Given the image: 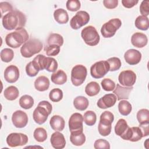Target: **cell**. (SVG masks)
<instances>
[{
  "instance_id": "15",
  "label": "cell",
  "mask_w": 149,
  "mask_h": 149,
  "mask_svg": "<svg viewBox=\"0 0 149 149\" xmlns=\"http://www.w3.org/2000/svg\"><path fill=\"white\" fill-rule=\"evenodd\" d=\"M125 61L130 65H134L139 63L141 59V52L135 49H128L124 54Z\"/></svg>"
},
{
  "instance_id": "6",
  "label": "cell",
  "mask_w": 149,
  "mask_h": 149,
  "mask_svg": "<svg viewBox=\"0 0 149 149\" xmlns=\"http://www.w3.org/2000/svg\"><path fill=\"white\" fill-rule=\"evenodd\" d=\"M122 25L121 20L118 18H113L104 23L101 29V33L104 38L113 37L116 31Z\"/></svg>"
},
{
  "instance_id": "14",
  "label": "cell",
  "mask_w": 149,
  "mask_h": 149,
  "mask_svg": "<svg viewBox=\"0 0 149 149\" xmlns=\"http://www.w3.org/2000/svg\"><path fill=\"white\" fill-rule=\"evenodd\" d=\"M116 100L117 98L114 94H107L98 100L97 105L101 109H107L113 107Z\"/></svg>"
},
{
  "instance_id": "11",
  "label": "cell",
  "mask_w": 149,
  "mask_h": 149,
  "mask_svg": "<svg viewBox=\"0 0 149 149\" xmlns=\"http://www.w3.org/2000/svg\"><path fill=\"white\" fill-rule=\"evenodd\" d=\"M118 80L119 83L123 86L132 87L135 84L136 74L131 70H123L119 74Z\"/></svg>"
},
{
  "instance_id": "37",
  "label": "cell",
  "mask_w": 149,
  "mask_h": 149,
  "mask_svg": "<svg viewBox=\"0 0 149 149\" xmlns=\"http://www.w3.org/2000/svg\"><path fill=\"white\" fill-rule=\"evenodd\" d=\"M0 56L2 61L8 63L13 59L14 56V52L12 49L6 48L1 50Z\"/></svg>"
},
{
  "instance_id": "5",
  "label": "cell",
  "mask_w": 149,
  "mask_h": 149,
  "mask_svg": "<svg viewBox=\"0 0 149 149\" xmlns=\"http://www.w3.org/2000/svg\"><path fill=\"white\" fill-rule=\"evenodd\" d=\"M81 36L84 42L90 46L97 45L100 40L98 31L96 29L92 26L85 27L81 30Z\"/></svg>"
},
{
  "instance_id": "39",
  "label": "cell",
  "mask_w": 149,
  "mask_h": 149,
  "mask_svg": "<svg viewBox=\"0 0 149 149\" xmlns=\"http://www.w3.org/2000/svg\"><path fill=\"white\" fill-rule=\"evenodd\" d=\"M109 66V71L114 72L120 69L122 63L119 58L112 57L107 61Z\"/></svg>"
},
{
  "instance_id": "48",
  "label": "cell",
  "mask_w": 149,
  "mask_h": 149,
  "mask_svg": "<svg viewBox=\"0 0 149 149\" xmlns=\"http://www.w3.org/2000/svg\"><path fill=\"white\" fill-rule=\"evenodd\" d=\"M140 12L141 15L147 16L149 15V1H143L140 6Z\"/></svg>"
},
{
  "instance_id": "34",
  "label": "cell",
  "mask_w": 149,
  "mask_h": 149,
  "mask_svg": "<svg viewBox=\"0 0 149 149\" xmlns=\"http://www.w3.org/2000/svg\"><path fill=\"white\" fill-rule=\"evenodd\" d=\"M97 120L95 113L93 111H86L83 115V121L88 126H93Z\"/></svg>"
},
{
  "instance_id": "42",
  "label": "cell",
  "mask_w": 149,
  "mask_h": 149,
  "mask_svg": "<svg viewBox=\"0 0 149 149\" xmlns=\"http://www.w3.org/2000/svg\"><path fill=\"white\" fill-rule=\"evenodd\" d=\"M60 48L61 47L58 45H49L46 46L45 48V51L47 56H56L59 53Z\"/></svg>"
},
{
  "instance_id": "2",
  "label": "cell",
  "mask_w": 149,
  "mask_h": 149,
  "mask_svg": "<svg viewBox=\"0 0 149 149\" xmlns=\"http://www.w3.org/2000/svg\"><path fill=\"white\" fill-rule=\"evenodd\" d=\"M29 34L24 28L16 30L8 34L5 37V42L9 47L17 48L28 41Z\"/></svg>"
},
{
  "instance_id": "28",
  "label": "cell",
  "mask_w": 149,
  "mask_h": 149,
  "mask_svg": "<svg viewBox=\"0 0 149 149\" xmlns=\"http://www.w3.org/2000/svg\"><path fill=\"white\" fill-rule=\"evenodd\" d=\"M100 91L99 84L95 81H91L88 83L85 87V93L90 97L97 95Z\"/></svg>"
},
{
  "instance_id": "43",
  "label": "cell",
  "mask_w": 149,
  "mask_h": 149,
  "mask_svg": "<svg viewBox=\"0 0 149 149\" xmlns=\"http://www.w3.org/2000/svg\"><path fill=\"white\" fill-rule=\"evenodd\" d=\"M66 8L72 12L77 11L81 6L80 2L78 0H68L66 2Z\"/></svg>"
},
{
  "instance_id": "12",
  "label": "cell",
  "mask_w": 149,
  "mask_h": 149,
  "mask_svg": "<svg viewBox=\"0 0 149 149\" xmlns=\"http://www.w3.org/2000/svg\"><path fill=\"white\" fill-rule=\"evenodd\" d=\"M12 121L16 127H24L28 123L27 115L22 110L16 111L12 114Z\"/></svg>"
},
{
  "instance_id": "16",
  "label": "cell",
  "mask_w": 149,
  "mask_h": 149,
  "mask_svg": "<svg viewBox=\"0 0 149 149\" xmlns=\"http://www.w3.org/2000/svg\"><path fill=\"white\" fill-rule=\"evenodd\" d=\"M19 70L17 66L11 65L5 69L4 72V78L7 82L13 83L19 79Z\"/></svg>"
},
{
  "instance_id": "46",
  "label": "cell",
  "mask_w": 149,
  "mask_h": 149,
  "mask_svg": "<svg viewBox=\"0 0 149 149\" xmlns=\"http://www.w3.org/2000/svg\"><path fill=\"white\" fill-rule=\"evenodd\" d=\"M94 147L95 149H102V148L109 149L110 144L107 140L105 139H100L95 140L94 144Z\"/></svg>"
},
{
  "instance_id": "31",
  "label": "cell",
  "mask_w": 149,
  "mask_h": 149,
  "mask_svg": "<svg viewBox=\"0 0 149 149\" xmlns=\"http://www.w3.org/2000/svg\"><path fill=\"white\" fill-rule=\"evenodd\" d=\"M34 102V99L29 95H22L19 99V105L20 107L25 109H29L32 108Z\"/></svg>"
},
{
  "instance_id": "29",
  "label": "cell",
  "mask_w": 149,
  "mask_h": 149,
  "mask_svg": "<svg viewBox=\"0 0 149 149\" xmlns=\"http://www.w3.org/2000/svg\"><path fill=\"white\" fill-rule=\"evenodd\" d=\"M135 26L138 29L141 30H147L149 27L148 18L147 16L140 15L135 20Z\"/></svg>"
},
{
  "instance_id": "22",
  "label": "cell",
  "mask_w": 149,
  "mask_h": 149,
  "mask_svg": "<svg viewBox=\"0 0 149 149\" xmlns=\"http://www.w3.org/2000/svg\"><path fill=\"white\" fill-rule=\"evenodd\" d=\"M51 127L55 131H62L65 126L64 119L59 115H54L49 120Z\"/></svg>"
},
{
  "instance_id": "32",
  "label": "cell",
  "mask_w": 149,
  "mask_h": 149,
  "mask_svg": "<svg viewBox=\"0 0 149 149\" xmlns=\"http://www.w3.org/2000/svg\"><path fill=\"white\" fill-rule=\"evenodd\" d=\"M118 109L121 115L127 116L130 113L132 109V107L129 101L123 100H121L118 104Z\"/></svg>"
},
{
  "instance_id": "41",
  "label": "cell",
  "mask_w": 149,
  "mask_h": 149,
  "mask_svg": "<svg viewBox=\"0 0 149 149\" xmlns=\"http://www.w3.org/2000/svg\"><path fill=\"white\" fill-rule=\"evenodd\" d=\"M102 88L107 91H113L116 86L115 82L110 79L105 78L101 81V83Z\"/></svg>"
},
{
  "instance_id": "26",
  "label": "cell",
  "mask_w": 149,
  "mask_h": 149,
  "mask_svg": "<svg viewBox=\"0 0 149 149\" xmlns=\"http://www.w3.org/2000/svg\"><path fill=\"white\" fill-rule=\"evenodd\" d=\"M89 102L87 98L83 96H77L73 100V105L79 111H84L88 107Z\"/></svg>"
},
{
  "instance_id": "19",
  "label": "cell",
  "mask_w": 149,
  "mask_h": 149,
  "mask_svg": "<svg viewBox=\"0 0 149 149\" xmlns=\"http://www.w3.org/2000/svg\"><path fill=\"white\" fill-rule=\"evenodd\" d=\"M50 141L52 146L56 149L63 148L66 145L65 137L63 134L59 131H56L52 134Z\"/></svg>"
},
{
  "instance_id": "52",
  "label": "cell",
  "mask_w": 149,
  "mask_h": 149,
  "mask_svg": "<svg viewBox=\"0 0 149 149\" xmlns=\"http://www.w3.org/2000/svg\"><path fill=\"white\" fill-rule=\"evenodd\" d=\"M148 125H149V123H142L139 125V127H140V128L141 129L143 132V137L147 136L149 135V126Z\"/></svg>"
},
{
  "instance_id": "27",
  "label": "cell",
  "mask_w": 149,
  "mask_h": 149,
  "mask_svg": "<svg viewBox=\"0 0 149 149\" xmlns=\"http://www.w3.org/2000/svg\"><path fill=\"white\" fill-rule=\"evenodd\" d=\"M3 95L5 98L8 100L13 101L16 100L19 97V91L16 87L10 86L5 88Z\"/></svg>"
},
{
  "instance_id": "3",
  "label": "cell",
  "mask_w": 149,
  "mask_h": 149,
  "mask_svg": "<svg viewBox=\"0 0 149 149\" xmlns=\"http://www.w3.org/2000/svg\"><path fill=\"white\" fill-rule=\"evenodd\" d=\"M52 110V105L47 101H40L33 113V118L38 125L44 123Z\"/></svg>"
},
{
  "instance_id": "40",
  "label": "cell",
  "mask_w": 149,
  "mask_h": 149,
  "mask_svg": "<svg viewBox=\"0 0 149 149\" xmlns=\"http://www.w3.org/2000/svg\"><path fill=\"white\" fill-rule=\"evenodd\" d=\"M49 97V99L53 102H59L63 98V92L60 88H54L50 91Z\"/></svg>"
},
{
  "instance_id": "23",
  "label": "cell",
  "mask_w": 149,
  "mask_h": 149,
  "mask_svg": "<svg viewBox=\"0 0 149 149\" xmlns=\"http://www.w3.org/2000/svg\"><path fill=\"white\" fill-rule=\"evenodd\" d=\"M35 88L39 91H44L48 89L49 87V80L45 76L38 77L34 81Z\"/></svg>"
},
{
  "instance_id": "9",
  "label": "cell",
  "mask_w": 149,
  "mask_h": 149,
  "mask_svg": "<svg viewBox=\"0 0 149 149\" xmlns=\"http://www.w3.org/2000/svg\"><path fill=\"white\" fill-rule=\"evenodd\" d=\"M89 20V14L86 11L80 10L77 12L76 15L71 19L70 21V26L72 29L74 30H77L87 24Z\"/></svg>"
},
{
  "instance_id": "10",
  "label": "cell",
  "mask_w": 149,
  "mask_h": 149,
  "mask_svg": "<svg viewBox=\"0 0 149 149\" xmlns=\"http://www.w3.org/2000/svg\"><path fill=\"white\" fill-rule=\"evenodd\" d=\"M28 142V137L22 133H12L6 137V143L10 147L22 146Z\"/></svg>"
},
{
  "instance_id": "13",
  "label": "cell",
  "mask_w": 149,
  "mask_h": 149,
  "mask_svg": "<svg viewBox=\"0 0 149 149\" xmlns=\"http://www.w3.org/2000/svg\"><path fill=\"white\" fill-rule=\"evenodd\" d=\"M83 116L81 114L76 112L73 113L69 119L70 132L83 130Z\"/></svg>"
},
{
  "instance_id": "51",
  "label": "cell",
  "mask_w": 149,
  "mask_h": 149,
  "mask_svg": "<svg viewBox=\"0 0 149 149\" xmlns=\"http://www.w3.org/2000/svg\"><path fill=\"white\" fill-rule=\"evenodd\" d=\"M122 3L123 6L126 8H131L137 4L139 1L137 0H122Z\"/></svg>"
},
{
  "instance_id": "1",
  "label": "cell",
  "mask_w": 149,
  "mask_h": 149,
  "mask_svg": "<svg viewBox=\"0 0 149 149\" xmlns=\"http://www.w3.org/2000/svg\"><path fill=\"white\" fill-rule=\"evenodd\" d=\"M2 22L5 29L16 30L24 28L26 23V17L22 12L18 10H13L2 17Z\"/></svg>"
},
{
  "instance_id": "20",
  "label": "cell",
  "mask_w": 149,
  "mask_h": 149,
  "mask_svg": "<svg viewBox=\"0 0 149 149\" xmlns=\"http://www.w3.org/2000/svg\"><path fill=\"white\" fill-rule=\"evenodd\" d=\"M131 42L133 46L137 48H143L147 44L148 38L144 33L137 32L132 35Z\"/></svg>"
},
{
  "instance_id": "18",
  "label": "cell",
  "mask_w": 149,
  "mask_h": 149,
  "mask_svg": "<svg viewBox=\"0 0 149 149\" xmlns=\"http://www.w3.org/2000/svg\"><path fill=\"white\" fill-rule=\"evenodd\" d=\"M130 128L126 120L124 119H119L115 125V133L116 135L120 136L123 140H125Z\"/></svg>"
},
{
  "instance_id": "35",
  "label": "cell",
  "mask_w": 149,
  "mask_h": 149,
  "mask_svg": "<svg viewBox=\"0 0 149 149\" xmlns=\"http://www.w3.org/2000/svg\"><path fill=\"white\" fill-rule=\"evenodd\" d=\"M33 136L38 142H44L47 139V133L45 129L42 127H37L33 133Z\"/></svg>"
},
{
  "instance_id": "33",
  "label": "cell",
  "mask_w": 149,
  "mask_h": 149,
  "mask_svg": "<svg viewBox=\"0 0 149 149\" xmlns=\"http://www.w3.org/2000/svg\"><path fill=\"white\" fill-rule=\"evenodd\" d=\"M63 44V37L57 33H51L48 37L47 44L48 45L55 44L61 47Z\"/></svg>"
},
{
  "instance_id": "8",
  "label": "cell",
  "mask_w": 149,
  "mask_h": 149,
  "mask_svg": "<svg viewBox=\"0 0 149 149\" xmlns=\"http://www.w3.org/2000/svg\"><path fill=\"white\" fill-rule=\"evenodd\" d=\"M109 71V66L107 61H100L94 63L90 68V74L93 78L100 79Z\"/></svg>"
},
{
  "instance_id": "38",
  "label": "cell",
  "mask_w": 149,
  "mask_h": 149,
  "mask_svg": "<svg viewBox=\"0 0 149 149\" xmlns=\"http://www.w3.org/2000/svg\"><path fill=\"white\" fill-rule=\"evenodd\" d=\"M137 119L140 124L149 123V111L147 109H140L137 113Z\"/></svg>"
},
{
  "instance_id": "17",
  "label": "cell",
  "mask_w": 149,
  "mask_h": 149,
  "mask_svg": "<svg viewBox=\"0 0 149 149\" xmlns=\"http://www.w3.org/2000/svg\"><path fill=\"white\" fill-rule=\"evenodd\" d=\"M133 87L122 86L119 84H116L115 89L113 90V93L116 95L117 100L120 101L123 99H129L130 93L133 90Z\"/></svg>"
},
{
  "instance_id": "7",
  "label": "cell",
  "mask_w": 149,
  "mask_h": 149,
  "mask_svg": "<svg viewBox=\"0 0 149 149\" xmlns=\"http://www.w3.org/2000/svg\"><path fill=\"white\" fill-rule=\"evenodd\" d=\"M87 74L86 68L82 65H76L71 71V81L75 86H80L85 81Z\"/></svg>"
},
{
  "instance_id": "24",
  "label": "cell",
  "mask_w": 149,
  "mask_h": 149,
  "mask_svg": "<svg viewBox=\"0 0 149 149\" xmlns=\"http://www.w3.org/2000/svg\"><path fill=\"white\" fill-rule=\"evenodd\" d=\"M67 75L62 70H58L51 74V79L52 83L58 85L65 84L67 81Z\"/></svg>"
},
{
  "instance_id": "30",
  "label": "cell",
  "mask_w": 149,
  "mask_h": 149,
  "mask_svg": "<svg viewBox=\"0 0 149 149\" xmlns=\"http://www.w3.org/2000/svg\"><path fill=\"white\" fill-rule=\"evenodd\" d=\"M113 120H114L113 114L110 111H106L103 112L100 115L99 123L103 125L111 126Z\"/></svg>"
},
{
  "instance_id": "4",
  "label": "cell",
  "mask_w": 149,
  "mask_h": 149,
  "mask_svg": "<svg viewBox=\"0 0 149 149\" xmlns=\"http://www.w3.org/2000/svg\"><path fill=\"white\" fill-rule=\"evenodd\" d=\"M43 44L41 41L32 38L23 44L20 48V53L24 58H30L40 52L42 49Z\"/></svg>"
},
{
  "instance_id": "45",
  "label": "cell",
  "mask_w": 149,
  "mask_h": 149,
  "mask_svg": "<svg viewBox=\"0 0 149 149\" xmlns=\"http://www.w3.org/2000/svg\"><path fill=\"white\" fill-rule=\"evenodd\" d=\"M39 70H38L36 67L34 65L32 61L30 62L27 64L26 66V72L27 74L30 77H34L36 76L39 72Z\"/></svg>"
},
{
  "instance_id": "50",
  "label": "cell",
  "mask_w": 149,
  "mask_h": 149,
  "mask_svg": "<svg viewBox=\"0 0 149 149\" xmlns=\"http://www.w3.org/2000/svg\"><path fill=\"white\" fill-rule=\"evenodd\" d=\"M103 4L107 9H114L118 5V0H104Z\"/></svg>"
},
{
  "instance_id": "21",
  "label": "cell",
  "mask_w": 149,
  "mask_h": 149,
  "mask_svg": "<svg viewBox=\"0 0 149 149\" xmlns=\"http://www.w3.org/2000/svg\"><path fill=\"white\" fill-rule=\"evenodd\" d=\"M70 140L74 146H80L83 145L86 141V136L83 133V130L71 132Z\"/></svg>"
},
{
  "instance_id": "25",
  "label": "cell",
  "mask_w": 149,
  "mask_h": 149,
  "mask_svg": "<svg viewBox=\"0 0 149 149\" xmlns=\"http://www.w3.org/2000/svg\"><path fill=\"white\" fill-rule=\"evenodd\" d=\"M54 17L56 22L59 24H66L69 21L68 13L63 9L59 8L56 9L54 12Z\"/></svg>"
},
{
  "instance_id": "36",
  "label": "cell",
  "mask_w": 149,
  "mask_h": 149,
  "mask_svg": "<svg viewBox=\"0 0 149 149\" xmlns=\"http://www.w3.org/2000/svg\"><path fill=\"white\" fill-rule=\"evenodd\" d=\"M142 137H143V134L140 127L135 126V127H131L130 138L129 140V141H131L133 142L141 140Z\"/></svg>"
},
{
  "instance_id": "44",
  "label": "cell",
  "mask_w": 149,
  "mask_h": 149,
  "mask_svg": "<svg viewBox=\"0 0 149 149\" xmlns=\"http://www.w3.org/2000/svg\"><path fill=\"white\" fill-rule=\"evenodd\" d=\"M58 68V62L55 59L52 57H48L45 70L49 72H55Z\"/></svg>"
},
{
  "instance_id": "49",
  "label": "cell",
  "mask_w": 149,
  "mask_h": 149,
  "mask_svg": "<svg viewBox=\"0 0 149 149\" xmlns=\"http://www.w3.org/2000/svg\"><path fill=\"white\" fill-rule=\"evenodd\" d=\"M0 9L1 13V17L2 18V15L4 13L7 12H9L13 10V7L10 3L8 2H0Z\"/></svg>"
},
{
  "instance_id": "47",
  "label": "cell",
  "mask_w": 149,
  "mask_h": 149,
  "mask_svg": "<svg viewBox=\"0 0 149 149\" xmlns=\"http://www.w3.org/2000/svg\"><path fill=\"white\" fill-rule=\"evenodd\" d=\"M111 129H112V126L103 125L100 123H98V130L99 133L102 136H108L111 133Z\"/></svg>"
}]
</instances>
